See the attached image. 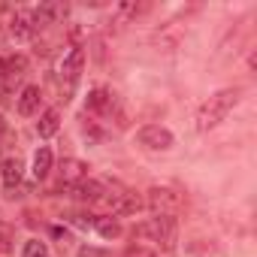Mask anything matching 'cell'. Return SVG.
Segmentation results:
<instances>
[{
  "label": "cell",
  "instance_id": "e0dca14e",
  "mask_svg": "<svg viewBox=\"0 0 257 257\" xmlns=\"http://www.w3.org/2000/svg\"><path fill=\"white\" fill-rule=\"evenodd\" d=\"M22 257H52V254H49V245L46 242L31 239V242H25V254Z\"/></svg>",
  "mask_w": 257,
  "mask_h": 257
},
{
  "label": "cell",
  "instance_id": "30bf717a",
  "mask_svg": "<svg viewBox=\"0 0 257 257\" xmlns=\"http://www.w3.org/2000/svg\"><path fill=\"white\" fill-rule=\"evenodd\" d=\"M58 127H61V112H58V109H46V112L40 115V121H37V134H40L43 140H49V137L58 134Z\"/></svg>",
  "mask_w": 257,
  "mask_h": 257
},
{
  "label": "cell",
  "instance_id": "4fadbf2b",
  "mask_svg": "<svg viewBox=\"0 0 257 257\" xmlns=\"http://www.w3.org/2000/svg\"><path fill=\"white\" fill-rule=\"evenodd\" d=\"M0 73L16 76V79H19V76H25V73H28V58H25V55H19V52H16V55H7L4 61H0Z\"/></svg>",
  "mask_w": 257,
  "mask_h": 257
},
{
  "label": "cell",
  "instance_id": "ac0fdd59",
  "mask_svg": "<svg viewBox=\"0 0 257 257\" xmlns=\"http://www.w3.org/2000/svg\"><path fill=\"white\" fill-rule=\"evenodd\" d=\"M76 257H106V251L103 248H94V245H85V248H79Z\"/></svg>",
  "mask_w": 257,
  "mask_h": 257
},
{
  "label": "cell",
  "instance_id": "277c9868",
  "mask_svg": "<svg viewBox=\"0 0 257 257\" xmlns=\"http://www.w3.org/2000/svg\"><path fill=\"white\" fill-rule=\"evenodd\" d=\"M146 203H149V209H155L158 215H176V212L182 209V197H179L176 191H170V188H152L149 197H146Z\"/></svg>",
  "mask_w": 257,
  "mask_h": 257
},
{
  "label": "cell",
  "instance_id": "ba28073f",
  "mask_svg": "<svg viewBox=\"0 0 257 257\" xmlns=\"http://www.w3.org/2000/svg\"><path fill=\"white\" fill-rule=\"evenodd\" d=\"M10 31H13V37L16 40H31L34 37V31H37V25H34V16L31 13H16L13 16V25H10Z\"/></svg>",
  "mask_w": 257,
  "mask_h": 257
},
{
  "label": "cell",
  "instance_id": "7a4b0ae2",
  "mask_svg": "<svg viewBox=\"0 0 257 257\" xmlns=\"http://www.w3.org/2000/svg\"><path fill=\"white\" fill-rule=\"evenodd\" d=\"M137 236L161 245L164 251H173L176 248V218L173 215H158V218H149L146 224L137 227Z\"/></svg>",
  "mask_w": 257,
  "mask_h": 257
},
{
  "label": "cell",
  "instance_id": "6da1fadb",
  "mask_svg": "<svg viewBox=\"0 0 257 257\" xmlns=\"http://www.w3.org/2000/svg\"><path fill=\"white\" fill-rule=\"evenodd\" d=\"M236 100H239V91H236V88H227V91L212 94V97L200 106V112H197V127H200V131H209V127L221 124V121L230 115V109L236 106Z\"/></svg>",
  "mask_w": 257,
  "mask_h": 257
},
{
  "label": "cell",
  "instance_id": "44dd1931",
  "mask_svg": "<svg viewBox=\"0 0 257 257\" xmlns=\"http://www.w3.org/2000/svg\"><path fill=\"white\" fill-rule=\"evenodd\" d=\"M4 134H7V118L0 115V137H4Z\"/></svg>",
  "mask_w": 257,
  "mask_h": 257
},
{
  "label": "cell",
  "instance_id": "ffe728a7",
  "mask_svg": "<svg viewBox=\"0 0 257 257\" xmlns=\"http://www.w3.org/2000/svg\"><path fill=\"white\" fill-rule=\"evenodd\" d=\"M127 257H158L152 248H143V245H137V248H131L127 251Z\"/></svg>",
  "mask_w": 257,
  "mask_h": 257
},
{
  "label": "cell",
  "instance_id": "8fae6325",
  "mask_svg": "<svg viewBox=\"0 0 257 257\" xmlns=\"http://www.w3.org/2000/svg\"><path fill=\"white\" fill-rule=\"evenodd\" d=\"M40 100H43V91L37 85H28L19 97V115H34L40 109Z\"/></svg>",
  "mask_w": 257,
  "mask_h": 257
},
{
  "label": "cell",
  "instance_id": "2e32d148",
  "mask_svg": "<svg viewBox=\"0 0 257 257\" xmlns=\"http://www.w3.org/2000/svg\"><path fill=\"white\" fill-rule=\"evenodd\" d=\"M94 230L103 236V239H118L121 236V224L115 218H97L94 221Z\"/></svg>",
  "mask_w": 257,
  "mask_h": 257
},
{
  "label": "cell",
  "instance_id": "5bb4252c",
  "mask_svg": "<svg viewBox=\"0 0 257 257\" xmlns=\"http://www.w3.org/2000/svg\"><path fill=\"white\" fill-rule=\"evenodd\" d=\"M52 173V149H37V155H34V179L37 182H43L46 176Z\"/></svg>",
  "mask_w": 257,
  "mask_h": 257
},
{
  "label": "cell",
  "instance_id": "7c38bea8",
  "mask_svg": "<svg viewBox=\"0 0 257 257\" xmlns=\"http://www.w3.org/2000/svg\"><path fill=\"white\" fill-rule=\"evenodd\" d=\"M22 176H25V167H22V161H19V158H10V161L4 164V185H7L10 197H13V191L22 185Z\"/></svg>",
  "mask_w": 257,
  "mask_h": 257
},
{
  "label": "cell",
  "instance_id": "9a60e30c",
  "mask_svg": "<svg viewBox=\"0 0 257 257\" xmlns=\"http://www.w3.org/2000/svg\"><path fill=\"white\" fill-rule=\"evenodd\" d=\"M112 106H115V100H112V94H109V91L97 88V91H91V94H88V109H91V112H100V115H103V112H109Z\"/></svg>",
  "mask_w": 257,
  "mask_h": 257
},
{
  "label": "cell",
  "instance_id": "9c48e42d",
  "mask_svg": "<svg viewBox=\"0 0 257 257\" xmlns=\"http://www.w3.org/2000/svg\"><path fill=\"white\" fill-rule=\"evenodd\" d=\"M103 191H106V185L103 182H94V179H85V182L76 185V197L82 203H91V206H97V200L103 197Z\"/></svg>",
  "mask_w": 257,
  "mask_h": 257
},
{
  "label": "cell",
  "instance_id": "52a82bcc",
  "mask_svg": "<svg viewBox=\"0 0 257 257\" xmlns=\"http://www.w3.org/2000/svg\"><path fill=\"white\" fill-rule=\"evenodd\" d=\"M88 179V164L85 161H76V158H67V161H61V182L64 185H79V182H85Z\"/></svg>",
  "mask_w": 257,
  "mask_h": 257
},
{
  "label": "cell",
  "instance_id": "d6986e66",
  "mask_svg": "<svg viewBox=\"0 0 257 257\" xmlns=\"http://www.w3.org/2000/svg\"><path fill=\"white\" fill-rule=\"evenodd\" d=\"M10 239H13L10 227H0V254H7V251H10Z\"/></svg>",
  "mask_w": 257,
  "mask_h": 257
},
{
  "label": "cell",
  "instance_id": "8992f818",
  "mask_svg": "<svg viewBox=\"0 0 257 257\" xmlns=\"http://www.w3.org/2000/svg\"><path fill=\"white\" fill-rule=\"evenodd\" d=\"M31 16H34V25H37V28H43V25H58V22L67 16V7H64V4H40Z\"/></svg>",
  "mask_w": 257,
  "mask_h": 257
},
{
  "label": "cell",
  "instance_id": "3957f363",
  "mask_svg": "<svg viewBox=\"0 0 257 257\" xmlns=\"http://www.w3.org/2000/svg\"><path fill=\"white\" fill-rule=\"evenodd\" d=\"M137 140L149 152H167V149H173V134L167 131V127H161V124H146Z\"/></svg>",
  "mask_w": 257,
  "mask_h": 257
},
{
  "label": "cell",
  "instance_id": "7402d4cb",
  "mask_svg": "<svg viewBox=\"0 0 257 257\" xmlns=\"http://www.w3.org/2000/svg\"><path fill=\"white\" fill-rule=\"evenodd\" d=\"M0 100H4V85H0Z\"/></svg>",
  "mask_w": 257,
  "mask_h": 257
},
{
  "label": "cell",
  "instance_id": "5b68a950",
  "mask_svg": "<svg viewBox=\"0 0 257 257\" xmlns=\"http://www.w3.org/2000/svg\"><path fill=\"white\" fill-rule=\"evenodd\" d=\"M82 67H85V52L82 49H70L61 61V76L67 79V88H73L82 76Z\"/></svg>",
  "mask_w": 257,
  "mask_h": 257
}]
</instances>
